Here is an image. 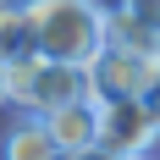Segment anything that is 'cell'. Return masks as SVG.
<instances>
[{
  "label": "cell",
  "instance_id": "10",
  "mask_svg": "<svg viewBox=\"0 0 160 160\" xmlns=\"http://www.w3.org/2000/svg\"><path fill=\"white\" fill-rule=\"evenodd\" d=\"M132 11L149 17V22H160V0H132Z\"/></svg>",
  "mask_w": 160,
  "mask_h": 160
},
{
  "label": "cell",
  "instance_id": "11",
  "mask_svg": "<svg viewBox=\"0 0 160 160\" xmlns=\"http://www.w3.org/2000/svg\"><path fill=\"white\" fill-rule=\"evenodd\" d=\"M0 99H6V55H0Z\"/></svg>",
  "mask_w": 160,
  "mask_h": 160
},
{
  "label": "cell",
  "instance_id": "3",
  "mask_svg": "<svg viewBox=\"0 0 160 160\" xmlns=\"http://www.w3.org/2000/svg\"><path fill=\"white\" fill-rule=\"evenodd\" d=\"M94 94L111 99V94H144L149 83L160 78V50L144 55V50H127V44H105L94 55Z\"/></svg>",
  "mask_w": 160,
  "mask_h": 160
},
{
  "label": "cell",
  "instance_id": "7",
  "mask_svg": "<svg viewBox=\"0 0 160 160\" xmlns=\"http://www.w3.org/2000/svg\"><path fill=\"white\" fill-rule=\"evenodd\" d=\"M22 50H33V28H28V11L11 6V11L0 17V55L11 61V55H22Z\"/></svg>",
  "mask_w": 160,
  "mask_h": 160
},
{
  "label": "cell",
  "instance_id": "6",
  "mask_svg": "<svg viewBox=\"0 0 160 160\" xmlns=\"http://www.w3.org/2000/svg\"><path fill=\"white\" fill-rule=\"evenodd\" d=\"M105 44H127V50L155 55V50H160V22L138 17L132 6H127V11H111V17H105Z\"/></svg>",
  "mask_w": 160,
  "mask_h": 160
},
{
  "label": "cell",
  "instance_id": "12",
  "mask_svg": "<svg viewBox=\"0 0 160 160\" xmlns=\"http://www.w3.org/2000/svg\"><path fill=\"white\" fill-rule=\"evenodd\" d=\"M6 11H11V0H0V17H6Z\"/></svg>",
  "mask_w": 160,
  "mask_h": 160
},
{
  "label": "cell",
  "instance_id": "8",
  "mask_svg": "<svg viewBox=\"0 0 160 160\" xmlns=\"http://www.w3.org/2000/svg\"><path fill=\"white\" fill-rule=\"evenodd\" d=\"M144 105H149V116H155V122H160V78H155V83H149V88H144Z\"/></svg>",
  "mask_w": 160,
  "mask_h": 160
},
{
  "label": "cell",
  "instance_id": "4",
  "mask_svg": "<svg viewBox=\"0 0 160 160\" xmlns=\"http://www.w3.org/2000/svg\"><path fill=\"white\" fill-rule=\"evenodd\" d=\"M50 132H55V144L61 155L83 160V155H99V94H83V99H66L55 111H44Z\"/></svg>",
  "mask_w": 160,
  "mask_h": 160
},
{
  "label": "cell",
  "instance_id": "1",
  "mask_svg": "<svg viewBox=\"0 0 160 160\" xmlns=\"http://www.w3.org/2000/svg\"><path fill=\"white\" fill-rule=\"evenodd\" d=\"M33 28V50L61 55V61L94 66V55L105 50V17L88 0H22Z\"/></svg>",
  "mask_w": 160,
  "mask_h": 160
},
{
  "label": "cell",
  "instance_id": "9",
  "mask_svg": "<svg viewBox=\"0 0 160 160\" xmlns=\"http://www.w3.org/2000/svg\"><path fill=\"white\" fill-rule=\"evenodd\" d=\"M88 6H94V11H99V17H111V11H127L132 0H88Z\"/></svg>",
  "mask_w": 160,
  "mask_h": 160
},
{
  "label": "cell",
  "instance_id": "5",
  "mask_svg": "<svg viewBox=\"0 0 160 160\" xmlns=\"http://www.w3.org/2000/svg\"><path fill=\"white\" fill-rule=\"evenodd\" d=\"M0 149H6L11 160H50V155H61L50 122H44V116H33V111H22V122L6 132V144H0Z\"/></svg>",
  "mask_w": 160,
  "mask_h": 160
},
{
  "label": "cell",
  "instance_id": "2",
  "mask_svg": "<svg viewBox=\"0 0 160 160\" xmlns=\"http://www.w3.org/2000/svg\"><path fill=\"white\" fill-rule=\"evenodd\" d=\"M155 144H160V122L149 116L144 94H111V99H99V155L138 160Z\"/></svg>",
  "mask_w": 160,
  "mask_h": 160
}]
</instances>
